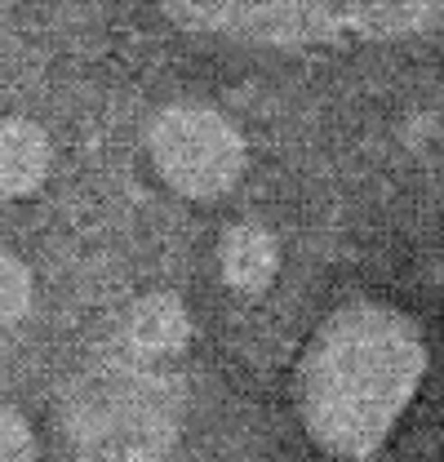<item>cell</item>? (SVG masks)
<instances>
[{"label": "cell", "instance_id": "cell-1", "mask_svg": "<svg viewBox=\"0 0 444 462\" xmlns=\"http://www.w3.org/2000/svg\"><path fill=\"white\" fill-rule=\"evenodd\" d=\"M427 343L413 316L387 302L338 307L298 360V413L311 440L347 462H369L418 396Z\"/></svg>", "mask_w": 444, "mask_h": 462}, {"label": "cell", "instance_id": "cell-8", "mask_svg": "<svg viewBox=\"0 0 444 462\" xmlns=\"http://www.w3.org/2000/svg\"><path fill=\"white\" fill-rule=\"evenodd\" d=\"M0 462H36V436L18 409H0Z\"/></svg>", "mask_w": 444, "mask_h": 462}, {"label": "cell", "instance_id": "cell-2", "mask_svg": "<svg viewBox=\"0 0 444 462\" xmlns=\"http://www.w3.org/2000/svg\"><path fill=\"white\" fill-rule=\"evenodd\" d=\"M169 18H178L191 32H218L249 45H307V41H333V36H409L431 32L444 18L436 0H409V5H311V0H267V5H240V0H191L161 5Z\"/></svg>", "mask_w": 444, "mask_h": 462}, {"label": "cell", "instance_id": "cell-5", "mask_svg": "<svg viewBox=\"0 0 444 462\" xmlns=\"http://www.w3.org/2000/svg\"><path fill=\"white\" fill-rule=\"evenodd\" d=\"M218 267H222V281L231 289L263 293L280 272L276 236L267 227H258V223H236L218 245Z\"/></svg>", "mask_w": 444, "mask_h": 462}, {"label": "cell", "instance_id": "cell-4", "mask_svg": "<svg viewBox=\"0 0 444 462\" xmlns=\"http://www.w3.org/2000/svg\"><path fill=\"white\" fill-rule=\"evenodd\" d=\"M54 161L50 134L36 120H0V196H32Z\"/></svg>", "mask_w": 444, "mask_h": 462}, {"label": "cell", "instance_id": "cell-6", "mask_svg": "<svg viewBox=\"0 0 444 462\" xmlns=\"http://www.w3.org/2000/svg\"><path fill=\"white\" fill-rule=\"evenodd\" d=\"M129 346L143 356H173L191 343V316L178 293H147L129 311Z\"/></svg>", "mask_w": 444, "mask_h": 462}, {"label": "cell", "instance_id": "cell-7", "mask_svg": "<svg viewBox=\"0 0 444 462\" xmlns=\"http://www.w3.org/2000/svg\"><path fill=\"white\" fill-rule=\"evenodd\" d=\"M27 307H32V272L18 258L0 254V325L23 320Z\"/></svg>", "mask_w": 444, "mask_h": 462}, {"label": "cell", "instance_id": "cell-3", "mask_svg": "<svg viewBox=\"0 0 444 462\" xmlns=\"http://www.w3.org/2000/svg\"><path fill=\"white\" fill-rule=\"evenodd\" d=\"M152 161L178 196L214 200L227 196L245 173V138L236 120L200 103H173L152 120Z\"/></svg>", "mask_w": 444, "mask_h": 462}]
</instances>
